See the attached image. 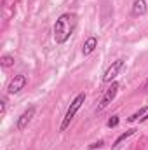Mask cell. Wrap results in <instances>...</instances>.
I'll use <instances>...</instances> for the list:
<instances>
[{
	"mask_svg": "<svg viewBox=\"0 0 148 150\" xmlns=\"http://www.w3.org/2000/svg\"><path fill=\"white\" fill-rule=\"evenodd\" d=\"M75 28H77V16L72 14V12L61 14L59 19L54 25V40H56V44H65L72 37Z\"/></svg>",
	"mask_w": 148,
	"mask_h": 150,
	"instance_id": "obj_1",
	"label": "cell"
},
{
	"mask_svg": "<svg viewBox=\"0 0 148 150\" xmlns=\"http://www.w3.org/2000/svg\"><path fill=\"white\" fill-rule=\"evenodd\" d=\"M84 101H85V94H84V93L77 94V98H75L73 101L70 103L68 110H66V113H65V119H63V122H61V131H65V129L70 126L72 119L75 117V113L80 110V107H82V103H84Z\"/></svg>",
	"mask_w": 148,
	"mask_h": 150,
	"instance_id": "obj_2",
	"label": "cell"
},
{
	"mask_svg": "<svg viewBox=\"0 0 148 150\" xmlns=\"http://www.w3.org/2000/svg\"><path fill=\"white\" fill-rule=\"evenodd\" d=\"M117 91H118V82H111V86L105 91V94H103V98H101V101H99V105H98V110H99V112L105 110L111 101H113V98L117 96Z\"/></svg>",
	"mask_w": 148,
	"mask_h": 150,
	"instance_id": "obj_3",
	"label": "cell"
},
{
	"mask_svg": "<svg viewBox=\"0 0 148 150\" xmlns=\"http://www.w3.org/2000/svg\"><path fill=\"white\" fill-rule=\"evenodd\" d=\"M28 84V79H26V75L19 74V75H14V79L9 82V87H7V91L11 93V94H16V93H19L25 86Z\"/></svg>",
	"mask_w": 148,
	"mask_h": 150,
	"instance_id": "obj_4",
	"label": "cell"
},
{
	"mask_svg": "<svg viewBox=\"0 0 148 150\" xmlns=\"http://www.w3.org/2000/svg\"><path fill=\"white\" fill-rule=\"evenodd\" d=\"M122 67H124V59H117V61H113L110 67H108V70L105 72V75H103V82H111V80L117 77V74L122 70Z\"/></svg>",
	"mask_w": 148,
	"mask_h": 150,
	"instance_id": "obj_5",
	"label": "cell"
},
{
	"mask_svg": "<svg viewBox=\"0 0 148 150\" xmlns=\"http://www.w3.org/2000/svg\"><path fill=\"white\" fill-rule=\"evenodd\" d=\"M33 115H35V107H30L28 110H25V112L21 113V117H19L18 122H16V127H18L19 131H23V129L30 124V120L33 119Z\"/></svg>",
	"mask_w": 148,
	"mask_h": 150,
	"instance_id": "obj_6",
	"label": "cell"
},
{
	"mask_svg": "<svg viewBox=\"0 0 148 150\" xmlns=\"http://www.w3.org/2000/svg\"><path fill=\"white\" fill-rule=\"evenodd\" d=\"M98 47V38L96 37H89L84 42V47H82V54L84 56H89L91 52H94V49Z\"/></svg>",
	"mask_w": 148,
	"mask_h": 150,
	"instance_id": "obj_7",
	"label": "cell"
},
{
	"mask_svg": "<svg viewBox=\"0 0 148 150\" xmlns=\"http://www.w3.org/2000/svg\"><path fill=\"white\" fill-rule=\"evenodd\" d=\"M147 0H134V4H132V14L134 16H143V14H147Z\"/></svg>",
	"mask_w": 148,
	"mask_h": 150,
	"instance_id": "obj_8",
	"label": "cell"
},
{
	"mask_svg": "<svg viewBox=\"0 0 148 150\" xmlns=\"http://www.w3.org/2000/svg\"><path fill=\"white\" fill-rule=\"evenodd\" d=\"M0 65H2L4 68L12 67V65H14V56H11V54H4V56L0 58Z\"/></svg>",
	"mask_w": 148,
	"mask_h": 150,
	"instance_id": "obj_9",
	"label": "cell"
},
{
	"mask_svg": "<svg viewBox=\"0 0 148 150\" xmlns=\"http://www.w3.org/2000/svg\"><path fill=\"white\" fill-rule=\"evenodd\" d=\"M134 133H136V129H129V131H125V133H122V134H120V136H118V138L115 140V143H113V147H118V145H120V143H122V142H124L125 138H129V136H132Z\"/></svg>",
	"mask_w": 148,
	"mask_h": 150,
	"instance_id": "obj_10",
	"label": "cell"
},
{
	"mask_svg": "<svg viewBox=\"0 0 148 150\" xmlns=\"http://www.w3.org/2000/svg\"><path fill=\"white\" fill-rule=\"evenodd\" d=\"M145 112H147V107H141V108H140L138 112H136V113H132V115L129 117V122H134V120H138V119H141V115H143Z\"/></svg>",
	"mask_w": 148,
	"mask_h": 150,
	"instance_id": "obj_11",
	"label": "cell"
},
{
	"mask_svg": "<svg viewBox=\"0 0 148 150\" xmlns=\"http://www.w3.org/2000/svg\"><path fill=\"white\" fill-rule=\"evenodd\" d=\"M117 124H118V117H117V115H113L110 120H108V127H115Z\"/></svg>",
	"mask_w": 148,
	"mask_h": 150,
	"instance_id": "obj_12",
	"label": "cell"
},
{
	"mask_svg": "<svg viewBox=\"0 0 148 150\" xmlns=\"http://www.w3.org/2000/svg\"><path fill=\"white\" fill-rule=\"evenodd\" d=\"M99 147H103V140H99V142H96V143H92V145H89V149H99Z\"/></svg>",
	"mask_w": 148,
	"mask_h": 150,
	"instance_id": "obj_13",
	"label": "cell"
},
{
	"mask_svg": "<svg viewBox=\"0 0 148 150\" xmlns=\"http://www.w3.org/2000/svg\"><path fill=\"white\" fill-rule=\"evenodd\" d=\"M5 103H7L5 98H2V101H0V113H2V115L5 113Z\"/></svg>",
	"mask_w": 148,
	"mask_h": 150,
	"instance_id": "obj_14",
	"label": "cell"
},
{
	"mask_svg": "<svg viewBox=\"0 0 148 150\" xmlns=\"http://www.w3.org/2000/svg\"><path fill=\"white\" fill-rule=\"evenodd\" d=\"M143 89H145V91H147V93H148V80H147V84L143 86Z\"/></svg>",
	"mask_w": 148,
	"mask_h": 150,
	"instance_id": "obj_15",
	"label": "cell"
},
{
	"mask_svg": "<svg viewBox=\"0 0 148 150\" xmlns=\"http://www.w3.org/2000/svg\"><path fill=\"white\" fill-rule=\"evenodd\" d=\"M147 119H148V113L145 115V117H141V120H147Z\"/></svg>",
	"mask_w": 148,
	"mask_h": 150,
	"instance_id": "obj_16",
	"label": "cell"
}]
</instances>
